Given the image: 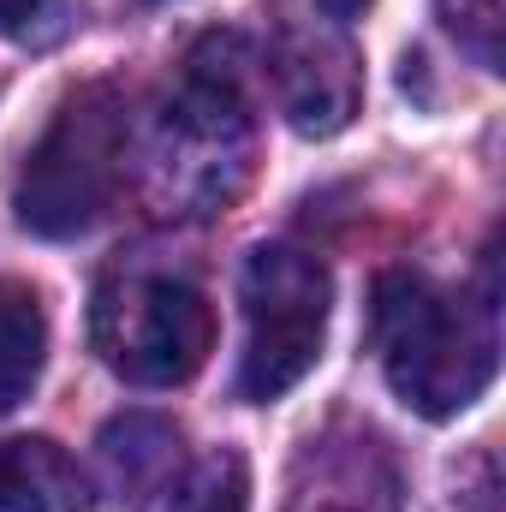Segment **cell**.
Listing matches in <instances>:
<instances>
[{
    "label": "cell",
    "instance_id": "3",
    "mask_svg": "<svg viewBox=\"0 0 506 512\" xmlns=\"http://www.w3.org/2000/svg\"><path fill=\"white\" fill-rule=\"evenodd\" d=\"M328 304L334 280L322 256L298 245H262L245 262V358H239V393L268 405L304 382L328 340Z\"/></svg>",
    "mask_w": 506,
    "mask_h": 512
},
{
    "label": "cell",
    "instance_id": "8",
    "mask_svg": "<svg viewBox=\"0 0 506 512\" xmlns=\"http://www.w3.org/2000/svg\"><path fill=\"white\" fill-rule=\"evenodd\" d=\"M42 358H48V310L36 286L0 280V417L30 399Z\"/></svg>",
    "mask_w": 506,
    "mask_h": 512
},
{
    "label": "cell",
    "instance_id": "4",
    "mask_svg": "<svg viewBox=\"0 0 506 512\" xmlns=\"http://www.w3.org/2000/svg\"><path fill=\"white\" fill-rule=\"evenodd\" d=\"M102 358L137 387H179L191 382L215 352V304L191 280H131L126 292L102 298L96 310Z\"/></svg>",
    "mask_w": 506,
    "mask_h": 512
},
{
    "label": "cell",
    "instance_id": "2",
    "mask_svg": "<svg viewBox=\"0 0 506 512\" xmlns=\"http://www.w3.org/2000/svg\"><path fill=\"white\" fill-rule=\"evenodd\" d=\"M120 167H126V102L114 96V84L72 90L54 108L48 131L36 137V149L24 155L12 191L18 227L36 239L90 233L120 191Z\"/></svg>",
    "mask_w": 506,
    "mask_h": 512
},
{
    "label": "cell",
    "instance_id": "9",
    "mask_svg": "<svg viewBox=\"0 0 506 512\" xmlns=\"http://www.w3.org/2000/svg\"><path fill=\"white\" fill-rule=\"evenodd\" d=\"M102 453L126 495H173L179 483V429L161 417H120L102 435Z\"/></svg>",
    "mask_w": 506,
    "mask_h": 512
},
{
    "label": "cell",
    "instance_id": "10",
    "mask_svg": "<svg viewBox=\"0 0 506 512\" xmlns=\"http://www.w3.org/2000/svg\"><path fill=\"white\" fill-rule=\"evenodd\" d=\"M167 512H251V471L233 447L197 459L191 471H179Z\"/></svg>",
    "mask_w": 506,
    "mask_h": 512
},
{
    "label": "cell",
    "instance_id": "12",
    "mask_svg": "<svg viewBox=\"0 0 506 512\" xmlns=\"http://www.w3.org/2000/svg\"><path fill=\"white\" fill-rule=\"evenodd\" d=\"M42 12H48V0H0V36H24Z\"/></svg>",
    "mask_w": 506,
    "mask_h": 512
},
{
    "label": "cell",
    "instance_id": "6",
    "mask_svg": "<svg viewBox=\"0 0 506 512\" xmlns=\"http://www.w3.org/2000/svg\"><path fill=\"white\" fill-rule=\"evenodd\" d=\"M280 96H286V114L304 137H328L352 120V102H358V72H352V54L334 48V42H310L304 54H286L280 66Z\"/></svg>",
    "mask_w": 506,
    "mask_h": 512
},
{
    "label": "cell",
    "instance_id": "1",
    "mask_svg": "<svg viewBox=\"0 0 506 512\" xmlns=\"http://www.w3.org/2000/svg\"><path fill=\"white\" fill-rule=\"evenodd\" d=\"M376 346L387 387L417 417H459L495 382V334L465 298H447L435 280L411 268H387L376 280Z\"/></svg>",
    "mask_w": 506,
    "mask_h": 512
},
{
    "label": "cell",
    "instance_id": "11",
    "mask_svg": "<svg viewBox=\"0 0 506 512\" xmlns=\"http://www.w3.org/2000/svg\"><path fill=\"white\" fill-rule=\"evenodd\" d=\"M453 36L495 72L501 66V30H506V0H441Z\"/></svg>",
    "mask_w": 506,
    "mask_h": 512
},
{
    "label": "cell",
    "instance_id": "7",
    "mask_svg": "<svg viewBox=\"0 0 506 512\" xmlns=\"http://www.w3.org/2000/svg\"><path fill=\"white\" fill-rule=\"evenodd\" d=\"M0 512H90V483L54 441H0Z\"/></svg>",
    "mask_w": 506,
    "mask_h": 512
},
{
    "label": "cell",
    "instance_id": "13",
    "mask_svg": "<svg viewBox=\"0 0 506 512\" xmlns=\"http://www.w3.org/2000/svg\"><path fill=\"white\" fill-rule=\"evenodd\" d=\"M316 6H322L328 18H340V24H346V18H364V6H370V0H316Z\"/></svg>",
    "mask_w": 506,
    "mask_h": 512
},
{
    "label": "cell",
    "instance_id": "5",
    "mask_svg": "<svg viewBox=\"0 0 506 512\" xmlns=\"http://www.w3.org/2000/svg\"><path fill=\"white\" fill-rule=\"evenodd\" d=\"M286 512H399V477L381 435L370 429L310 435L286 483Z\"/></svg>",
    "mask_w": 506,
    "mask_h": 512
}]
</instances>
